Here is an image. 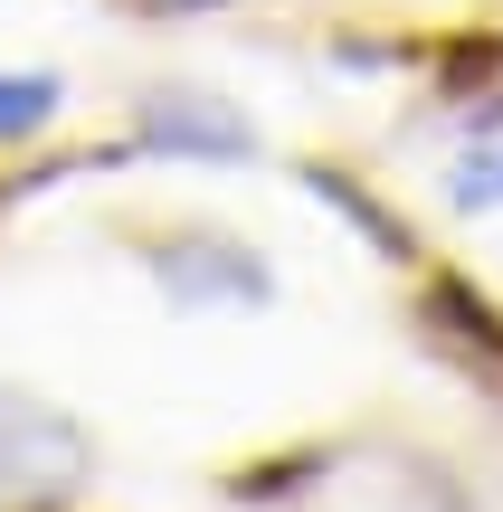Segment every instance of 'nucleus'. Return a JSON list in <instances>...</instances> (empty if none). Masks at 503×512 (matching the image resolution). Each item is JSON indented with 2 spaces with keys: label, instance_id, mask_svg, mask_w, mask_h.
I'll use <instances>...</instances> for the list:
<instances>
[{
  "label": "nucleus",
  "instance_id": "f257e3e1",
  "mask_svg": "<svg viewBox=\"0 0 503 512\" xmlns=\"http://www.w3.org/2000/svg\"><path fill=\"white\" fill-rule=\"evenodd\" d=\"M86 484V437L48 399L0 380V503H67Z\"/></svg>",
  "mask_w": 503,
  "mask_h": 512
},
{
  "label": "nucleus",
  "instance_id": "f03ea898",
  "mask_svg": "<svg viewBox=\"0 0 503 512\" xmlns=\"http://www.w3.org/2000/svg\"><path fill=\"white\" fill-rule=\"evenodd\" d=\"M162 285H171V304H266V266L247 247H219V238H200V247H162Z\"/></svg>",
  "mask_w": 503,
  "mask_h": 512
},
{
  "label": "nucleus",
  "instance_id": "7ed1b4c3",
  "mask_svg": "<svg viewBox=\"0 0 503 512\" xmlns=\"http://www.w3.org/2000/svg\"><path fill=\"white\" fill-rule=\"evenodd\" d=\"M143 143H152V152H219V162H247L257 133H247L238 114H219L209 95H162L152 124H143Z\"/></svg>",
  "mask_w": 503,
  "mask_h": 512
},
{
  "label": "nucleus",
  "instance_id": "20e7f679",
  "mask_svg": "<svg viewBox=\"0 0 503 512\" xmlns=\"http://www.w3.org/2000/svg\"><path fill=\"white\" fill-rule=\"evenodd\" d=\"M57 105H67V86H57V76H10V67H0V143H29V133H48Z\"/></svg>",
  "mask_w": 503,
  "mask_h": 512
},
{
  "label": "nucleus",
  "instance_id": "39448f33",
  "mask_svg": "<svg viewBox=\"0 0 503 512\" xmlns=\"http://www.w3.org/2000/svg\"><path fill=\"white\" fill-rule=\"evenodd\" d=\"M456 209H503V114L456 152Z\"/></svg>",
  "mask_w": 503,
  "mask_h": 512
},
{
  "label": "nucleus",
  "instance_id": "423d86ee",
  "mask_svg": "<svg viewBox=\"0 0 503 512\" xmlns=\"http://www.w3.org/2000/svg\"><path fill=\"white\" fill-rule=\"evenodd\" d=\"M181 10H219V0H181Z\"/></svg>",
  "mask_w": 503,
  "mask_h": 512
}]
</instances>
